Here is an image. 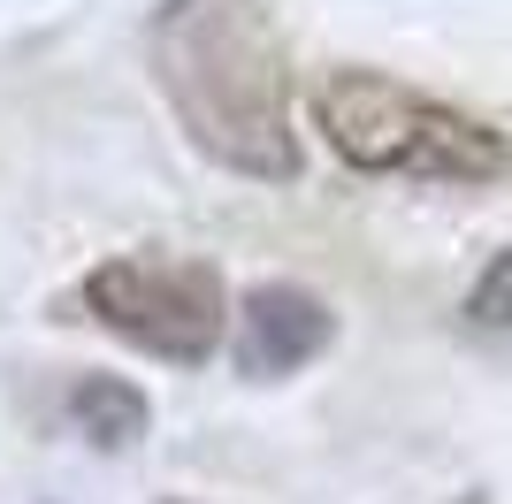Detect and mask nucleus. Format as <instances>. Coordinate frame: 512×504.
Instances as JSON below:
<instances>
[{"label": "nucleus", "instance_id": "nucleus-2", "mask_svg": "<svg viewBox=\"0 0 512 504\" xmlns=\"http://www.w3.org/2000/svg\"><path fill=\"white\" fill-rule=\"evenodd\" d=\"M314 123L352 168L375 176H421V184H490L505 176L512 153L490 123H474L459 107L428 100L398 77L375 69H329L314 84Z\"/></svg>", "mask_w": 512, "mask_h": 504}, {"label": "nucleus", "instance_id": "nucleus-3", "mask_svg": "<svg viewBox=\"0 0 512 504\" xmlns=\"http://www.w3.org/2000/svg\"><path fill=\"white\" fill-rule=\"evenodd\" d=\"M85 306L123 344L176 367H199L222 344V275L207 260H107L85 275Z\"/></svg>", "mask_w": 512, "mask_h": 504}, {"label": "nucleus", "instance_id": "nucleus-1", "mask_svg": "<svg viewBox=\"0 0 512 504\" xmlns=\"http://www.w3.org/2000/svg\"><path fill=\"white\" fill-rule=\"evenodd\" d=\"M153 77L184 115L192 146L237 176H299L291 138V62L268 0H169L153 16Z\"/></svg>", "mask_w": 512, "mask_h": 504}, {"label": "nucleus", "instance_id": "nucleus-4", "mask_svg": "<svg viewBox=\"0 0 512 504\" xmlns=\"http://www.w3.org/2000/svg\"><path fill=\"white\" fill-rule=\"evenodd\" d=\"M337 336L329 306L299 283H253L237 298V367L245 375H291Z\"/></svg>", "mask_w": 512, "mask_h": 504}, {"label": "nucleus", "instance_id": "nucleus-5", "mask_svg": "<svg viewBox=\"0 0 512 504\" xmlns=\"http://www.w3.org/2000/svg\"><path fill=\"white\" fill-rule=\"evenodd\" d=\"M69 428H85L100 451H123L130 436H146V420H153V405H146V390H130L123 375H85L77 390H69Z\"/></svg>", "mask_w": 512, "mask_h": 504}, {"label": "nucleus", "instance_id": "nucleus-6", "mask_svg": "<svg viewBox=\"0 0 512 504\" xmlns=\"http://www.w3.org/2000/svg\"><path fill=\"white\" fill-rule=\"evenodd\" d=\"M467 314L482 321V329H512V252H497L490 268H482V283H474Z\"/></svg>", "mask_w": 512, "mask_h": 504}]
</instances>
